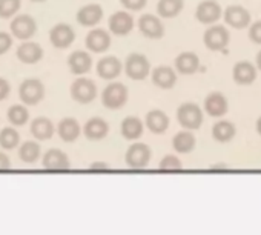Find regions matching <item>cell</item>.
Returning <instances> with one entry per match:
<instances>
[{
  "instance_id": "obj_24",
  "label": "cell",
  "mask_w": 261,
  "mask_h": 235,
  "mask_svg": "<svg viewBox=\"0 0 261 235\" xmlns=\"http://www.w3.org/2000/svg\"><path fill=\"white\" fill-rule=\"evenodd\" d=\"M146 126L154 134H163L169 128V117L163 111L154 109L146 114Z\"/></svg>"
},
{
  "instance_id": "obj_37",
  "label": "cell",
  "mask_w": 261,
  "mask_h": 235,
  "mask_svg": "<svg viewBox=\"0 0 261 235\" xmlns=\"http://www.w3.org/2000/svg\"><path fill=\"white\" fill-rule=\"evenodd\" d=\"M120 4L129 11H140L146 7L148 0H120Z\"/></svg>"
},
{
  "instance_id": "obj_10",
  "label": "cell",
  "mask_w": 261,
  "mask_h": 235,
  "mask_svg": "<svg viewBox=\"0 0 261 235\" xmlns=\"http://www.w3.org/2000/svg\"><path fill=\"white\" fill-rule=\"evenodd\" d=\"M36 30H37V23L36 20L28 16V14H23V16H19L16 17L13 22H11V33L14 37L20 39V40H28L31 39L34 34H36Z\"/></svg>"
},
{
  "instance_id": "obj_5",
  "label": "cell",
  "mask_w": 261,
  "mask_h": 235,
  "mask_svg": "<svg viewBox=\"0 0 261 235\" xmlns=\"http://www.w3.org/2000/svg\"><path fill=\"white\" fill-rule=\"evenodd\" d=\"M71 97L82 105L91 103L97 97V86L89 79H77L71 85Z\"/></svg>"
},
{
  "instance_id": "obj_3",
  "label": "cell",
  "mask_w": 261,
  "mask_h": 235,
  "mask_svg": "<svg viewBox=\"0 0 261 235\" xmlns=\"http://www.w3.org/2000/svg\"><path fill=\"white\" fill-rule=\"evenodd\" d=\"M127 88L120 83V82H112L109 83L103 92H101V101L106 108L109 109H120L126 105L127 101Z\"/></svg>"
},
{
  "instance_id": "obj_27",
  "label": "cell",
  "mask_w": 261,
  "mask_h": 235,
  "mask_svg": "<svg viewBox=\"0 0 261 235\" xmlns=\"http://www.w3.org/2000/svg\"><path fill=\"white\" fill-rule=\"evenodd\" d=\"M57 133L63 142H74L80 136V125L75 119H72V117H66V119H63L59 123Z\"/></svg>"
},
{
  "instance_id": "obj_4",
  "label": "cell",
  "mask_w": 261,
  "mask_h": 235,
  "mask_svg": "<svg viewBox=\"0 0 261 235\" xmlns=\"http://www.w3.org/2000/svg\"><path fill=\"white\" fill-rule=\"evenodd\" d=\"M19 97L25 105H37L45 97V85L39 79H25L19 86Z\"/></svg>"
},
{
  "instance_id": "obj_42",
  "label": "cell",
  "mask_w": 261,
  "mask_h": 235,
  "mask_svg": "<svg viewBox=\"0 0 261 235\" xmlns=\"http://www.w3.org/2000/svg\"><path fill=\"white\" fill-rule=\"evenodd\" d=\"M89 171H109V166L106 163H92Z\"/></svg>"
},
{
  "instance_id": "obj_30",
  "label": "cell",
  "mask_w": 261,
  "mask_h": 235,
  "mask_svg": "<svg viewBox=\"0 0 261 235\" xmlns=\"http://www.w3.org/2000/svg\"><path fill=\"white\" fill-rule=\"evenodd\" d=\"M172 148L180 152V154H189L195 148V137L189 131H181L178 133L174 140H172Z\"/></svg>"
},
{
  "instance_id": "obj_21",
  "label": "cell",
  "mask_w": 261,
  "mask_h": 235,
  "mask_svg": "<svg viewBox=\"0 0 261 235\" xmlns=\"http://www.w3.org/2000/svg\"><path fill=\"white\" fill-rule=\"evenodd\" d=\"M101 19H103V10H101V7L97 5V4L86 5V7L80 8L79 13H77V22H79L82 27H94V25H97Z\"/></svg>"
},
{
  "instance_id": "obj_45",
  "label": "cell",
  "mask_w": 261,
  "mask_h": 235,
  "mask_svg": "<svg viewBox=\"0 0 261 235\" xmlns=\"http://www.w3.org/2000/svg\"><path fill=\"white\" fill-rule=\"evenodd\" d=\"M33 2H43V0H33Z\"/></svg>"
},
{
  "instance_id": "obj_19",
  "label": "cell",
  "mask_w": 261,
  "mask_h": 235,
  "mask_svg": "<svg viewBox=\"0 0 261 235\" xmlns=\"http://www.w3.org/2000/svg\"><path fill=\"white\" fill-rule=\"evenodd\" d=\"M152 83L162 89H171L175 83H177V74L175 71L171 68V66H166V65H162V66H157L152 74Z\"/></svg>"
},
{
  "instance_id": "obj_18",
  "label": "cell",
  "mask_w": 261,
  "mask_h": 235,
  "mask_svg": "<svg viewBox=\"0 0 261 235\" xmlns=\"http://www.w3.org/2000/svg\"><path fill=\"white\" fill-rule=\"evenodd\" d=\"M42 57H43V49L39 43L34 42H23L17 49V59L27 65H34L40 62Z\"/></svg>"
},
{
  "instance_id": "obj_44",
  "label": "cell",
  "mask_w": 261,
  "mask_h": 235,
  "mask_svg": "<svg viewBox=\"0 0 261 235\" xmlns=\"http://www.w3.org/2000/svg\"><path fill=\"white\" fill-rule=\"evenodd\" d=\"M256 133L261 136V117H259V119L256 120Z\"/></svg>"
},
{
  "instance_id": "obj_35",
  "label": "cell",
  "mask_w": 261,
  "mask_h": 235,
  "mask_svg": "<svg viewBox=\"0 0 261 235\" xmlns=\"http://www.w3.org/2000/svg\"><path fill=\"white\" fill-rule=\"evenodd\" d=\"M20 4V0H0V19L13 17L19 11Z\"/></svg>"
},
{
  "instance_id": "obj_16",
  "label": "cell",
  "mask_w": 261,
  "mask_h": 235,
  "mask_svg": "<svg viewBox=\"0 0 261 235\" xmlns=\"http://www.w3.org/2000/svg\"><path fill=\"white\" fill-rule=\"evenodd\" d=\"M204 109L211 117H221L229 109L227 98L221 92L214 91V92L207 94V97L204 98Z\"/></svg>"
},
{
  "instance_id": "obj_7",
  "label": "cell",
  "mask_w": 261,
  "mask_h": 235,
  "mask_svg": "<svg viewBox=\"0 0 261 235\" xmlns=\"http://www.w3.org/2000/svg\"><path fill=\"white\" fill-rule=\"evenodd\" d=\"M229 40H230V34L221 25L211 27L209 30H206V33L203 36V42H204L206 48L211 49V51H221V49H224L229 45Z\"/></svg>"
},
{
  "instance_id": "obj_25",
  "label": "cell",
  "mask_w": 261,
  "mask_h": 235,
  "mask_svg": "<svg viewBox=\"0 0 261 235\" xmlns=\"http://www.w3.org/2000/svg\"><path fill=\"white\" fill-rule=\"evenodd\" d=\"M198 68H200V59L195 53H181L175 59V69L180 74L191 75V74L197 72Z\"/></svg>"
},
{
  "instance_id": "obj_29",
  "label": "cell",
  "mask_w": 261,
  "mask_h": 235,
  "mask_svg": "<svg viewBox=\"0 0 261 235\" xmlns=\"http://www.w3.org/2000/svg\"><path fill=\"white\" fill-rule=\"evenodd\" d=\"M185 7V0H159L157 13L160 17L172 19L177 17Z\"/></svg>"
},
{
  "instance_id": "obj_38",
  "label": "cell",
  "mask_w": 261,
  "mask_h": 235,
  "mask_svg": "<svg viewBox=\"0 0 261 235\" xmlns=\"http://www.w3.org/2000/svg\"><path fill=\"white\" fill-rule=\"evenodd\" d=\"M249 39L253 43L261 45V20H258V22L250 25V28H249Z\"/></svg>"
},
{
  "instance_id": "obj_20",
  "label": "cell",
  "mask_w": 261,
  "mask_h": 235,
  "mask_svg": "<svg viewBox=\"0 0 261 235\" xmlns=\"http://www.w3.org/2000/svg\"><path fill=\"white\" fill-rule=\"evenodd\" d=\"M68 66L71 69L72 74L82 75L91 71L92 66V59L88 53L85 51H74L69 57H68Z\"/></svg>"
},
{
  "instance_id": "obj_39",
  "label": "cell",
  "mask_w": 261,
  "mask_h": 235,
  "mask_svg": "<svg viewBox=\"0 0 261 235\" xmlns=\"http://www.w3.org/2000/svg\"><path fill=\"white\" fill-rule=\"evenodd\" d=\"M13 45V39L8 33H4V31H0V56L5 54Z\"/></svg>"
},
{
  "instance_id": "obj_32",
  "label": "cell",
  "mask_w": 261,
  "mask_h": 235,
  "mask_svg": "<svg viewBox=\"0 0 261 235\" xmlns=\"http://www.w3.org/2000/svg\"><path fill=\"white\" fill-rule=\"evenodd\" d=\"M30 119V112L23 105H13L8 109V120L14 125V126H22L28 122Z\"/></svg>"
},
{
  "instance_id": "obj_34",
  "label": "cell",
  "mask_w": 261,
  "mask_h": 235,
  "mask_svg": "<svg viewBox=\"0 0 261 235\" xmlns=\"http://www.w3.org/2000/svg\"><path fill=\"white\" fill-rule=\"evenodd\" d=\"M20 136L14 128H4L0 131V146L4 149H13L19 145Z\"/></svg>"
},
{
  "instance_id": "obj_26",
  "label": "cell",
  "mask_w": 261,
  "mask_h": 235,
  "mask_svg": "<svg viewBox=\"0 0 261 235\" xmlns=\"http://www.w3.org/2000/svg\"><path fill=\"white\" fill-rule=\"evenodd\" d=\"M143 134V123L139 117H126V119L121 122V136L126 140H137L140 139Z\"/></svg>"
},
{
  "instance_id": "obj_1",
  "label": "cell",
  "mask_w": 261,
  "mask_h": 235,
  "mask_svg": "<svg viewBox=\"0 0 261 235\" xmlns=\"http://www.w3.org/2000/svg\"><path fill=\"white\" fill-rule=\"evenodd\" d=\"M151 63L145 54L133 53L129 54L124 62V72L129 79L133 80H145L149 75Z\"/></svg>"
},
{
  "instance_id": "obj_9",
  "label": "cell",
  "mask_w": 261,
  "mask_h": 235,
  "mask_svg": "<svg viewBox=\"0 0 261 235\" xmlns=\"http://www.w3.org/2000/svg\"><path fill=\"white\" fill-rule=\"evenodd\" d=\"M221 16H223V10H221L220 4L215 2V0H204V2H201L197 7V11H195L197 20L204 25L218 22L221 19Z\"/></svg>"
},
{
  "instance_id": "obj_15",
  "label": "cell",
  "mask_w": 261,
  "mask_h": 235,
  "mask_svg": "<svg viewBox=\"0 0 261 235\" xmlns=\"http://www.w3.org/2000/svg\"><path fill=\"white\" fill-rule=\"evenodd\" d=\"M121 69H123L121 62L114 56H106V57L100 59L97 63V74L105 80L117 79L120 75Z\"/></svg>"
},
{
  "instance_id": "obj_23",
  "label": "cell",
  "mask_w": 261,
  "mask_h": 235,
  "mask_svg": "<svg viewBox=\"0 0 261 235\" xmlns=\"http://www.w3.org/2000/svg\"><path fill=\"white\" fill-rule=\"evenodd\" d=\"M83 133H85L86 139H89V140H101L108 136L109 125L103 119H100V117H92V119H89L86 122Z\"/></svg>"
},
{
  "instance_id": "obj_17",
  "label": "cell",
  "mask_w": 261,
  "mask_h": 235,
  "mask_svg": "<svg viewBox=\"0 0 261 235\" xmlns=\"http://www.w3.org/2000/svg\"><path fill=\"white\" fill-rule=\"evenodd\" d=\"M71 163L65 152L60 149H49L43 157V168L46 171H66Z\"/></svg>"
},
{
  "instance_id": "obj_40",
  "label": "cell",
  "mask_w": 261,
  "mask_h": 235,
  "mask_svg": "<svg viewBox=\"0 0 261 235\" xmlns=\"http://www.w3.org/2000/svg\"><path fill=\"white\" fill-rule=\"evenodd\" d=\"M10 89H11V86H10L8 80L0 77V101L5 100L10 95Z\"/></svg>"
},
{
  "instance_id": "obj_14",
  "label": "cell",
  "mask_w": 261,
  "mask_h": 235,
  "mask_svg": "<svg viewBox=\"0 0 261 235\" xmlns=\"http://www.w3.org/2000/svg\"><path fill=\"white\" fill-rule=\"evenodd\" d=\"M134 28V19L129 13L117 11L109 19V30L115 36H126Z\"/></svg>"
},
{
  "instance_id": "obj_11",
  "label": "cell",
  "mask_w": 261,
  "mask_h": 235,
  "mask_svg": "<svg viewBox=\"0 0 261 235\" xmlns=\"http://www.w3.org/2000/svg\"><path fill=\"white\" fill-rule=\"evenodd\" d=\"M49 40H51V43L56 48L65 49V48L71 46L72 42L75 40V33H74V30H72L71 25H68V23H59V25H56L51 30Z\"/></svg>"
},
{
  "instance_id": "obj_6",
  "label": "cell",
  "mask_w": 261,
  "mask_h": 235,
  "mask_svg": "<svg viewBox=\"0 0 261 235\" xmlns=\"http://www.w3.org/2000/svg\"><path fill=\"white\" fill-rule=\"evenodd\" d=\"M151 160V148L146 143L130 145L126 152V163L133 169H143Z\"/></svg>"
},
{
  "instance_id": "obj_43",
  "label": "cell",
  "mask_w": 261,
  "mask_h": 235,
  "mask_svg": "<svg viewBox=\"0 0 261 235\" xmlns=\"http://www.w3.org/2000/svg\"><path fill=\"white\" fill-rule=\"evenodd\" d=\"M256 68H258V69L261 71V51H259V53L256 54Z\"/></svg>"
},
{
  "instance_id": "obj_8",
  "label": "cell",
  "mask_w": 261,
  "mask_h": 235,
  "mask_svg": "<svg viewBox=\"0 0 261 235\" xmlns=\"http://www.w3.org/2000/svg\"><path fill=\"white\" fill-rule=\"evenodd\" d=\"M223 17H224V22L235 30H244L250 23V19H252L250 13L241 5H229L224 10Z\"/></svg>"
},
{
  "instance_id": "obj_36",
  "label": "cell",
  "mask_w": 261,
  "mask_h": 235,
  "mask_svg": "<svg viewBox=\"0 0 261 235\" xmlns=\"http://www.w3.org/2000/svg\"><path fill=\"white\" fill-rule=\"evenodd\" d=\"M159 169L160 171H181L183 169V165H181V162H180L178 157H175V155H166L160 162Z\"/></svg>"
},
{
  "instance_id": "obj_33",
  "label": "cell",
  "mask_w": 261,
  "mask_h": 235,
  "mask_svg": "<svg viewBox=\"0 0 261 235\" xmlns=\"http://www.w3.org/2000/svg\"><path fill=\"white\" fill-rule=\"evenodd\" d=\"M19 157H20L25 163H34V162L40 157V146H39L36 142H25V143L20 146Z\"/></svg>"
},
{
  "instance_id": "obj_13",
  "label": "cell",
  "mask_w": 261,
  "mask_h": 235,
  "mask_svg": "<svg viewBox=\"0 0 261 235\" xmlns=\"http://www.w3.org/2000/svg\"><path fill=\"white\" fill-rule=\"evenodd\" d=\"M86 48L92 53H105L111 46V34L105 30H91L86 36Z\"/></svg>"
},
{
  "instance_id": "obj_41",
  "label": "cell",
  "mask_w": 261,
  "mask_h": 235,
  "mask_svg": "<svg viewBox=\"0 0 261 235\" xmlns=\"http://www.w3.org/2000/svg\"><path fill=\"white\" fill-rule=\"evenodd\" d=\"M10 166H11L10 157L4 152H0V171H8Z\"/></svg>"
},
{
  "instance_id": "obj_12",
  "label": "cell",
  "mask_w": 261,
  "mask_h": 235,
  "mask_svg": "<svg viewBox=\"0 0 261 235\" xmlns=\"http://www.w3.org/2000/svg\"><path fill=\"white\" fill-rule=\"evenodd\" d=\"M139 30L148 39H160L165 36V27L157 16L145 14L139 19Z\"/></svg>"
},
{
  "instance_id": "obj_31",
  "label": "cell",
  "mask_w": 261,
  "mask_h": 235,
  "mask_svg": "<svg viewBox=\"0 0 261 235\" xmlns=\"http://www.w3.org/2000/svg\"><path fill=\"white\" fill-rule=\"evenodd\" d=\"M235 133H237L235 125L230 123V122H226V120H221V122L215 123L214 128H212V136H214V139H215L217 142H220V143H227V142H230V140L235 137Z\"/></svg>"
},
{
  "instance_id": "obj_22",
  "label": "cell",
  "mask_w": 261,
  "mask_h": 235,
  "mask_svg": "<svg viewBox=\"0 0 261 235\" xmlns=\"http://www.w3.org/2000/svg\"><path fill=\"white\" fill-rule=\"evenodd\" d=\"M233 82L238 85H250L256 79V66L250 62H238L232 71Z\"/></svg>"
},
{
  "instance_id": "obj_28",
  "label": "cell",
  "mask_w": 261,
  "mask_h": 235,
  "mask_svg": "<svg viewBox=\"0 0 261 235\" xmlns=\"http://www.w3.org/2000/svg\"><path fill=\"white\" fill-rule=\"evenodd\" d=\"M31 134L37 140H48L54 134V125L49 119H46V117H37V119L33 120Z\"/></svg>"
},
{
  "instance_id": "obj_2",
  "label": "cell",
  "mask_w": 261,
  "mask_h": 235,
  "mask_svg": "<svg viewBox=\"0 0 261 235\" xmlns=\"http://www.w3.org/2000/svg\"><path fill=\"white\" fill-rule=\"evenodd\" d=\"M177 120L185 129H198L203 123V112L198 105L188 101L178 106Z\"/></svg>"
}]
</instances>
